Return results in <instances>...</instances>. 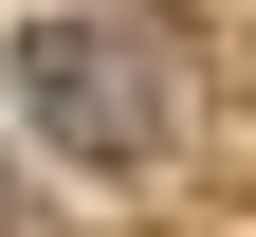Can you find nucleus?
Returning a JSON list of instances; mask_svg holds the SVG:
<instances>
[{
    "instance_id": "obj_1",
    "label": "nucleus",
    "mask_w": 256,
    "mask_h": 237,
    "mask_svg": "<svg viewBox=\"0 0 256 237\" xmlns=\"http://www.w3.org/2000/svg\"><path fill=\"white\" fill-rule=\"evenodd\" d=\"M18 110H37L55 164H165L183 55H165V18H128V0H37V18H18Z\"/></svg>"
}]
</instances>
